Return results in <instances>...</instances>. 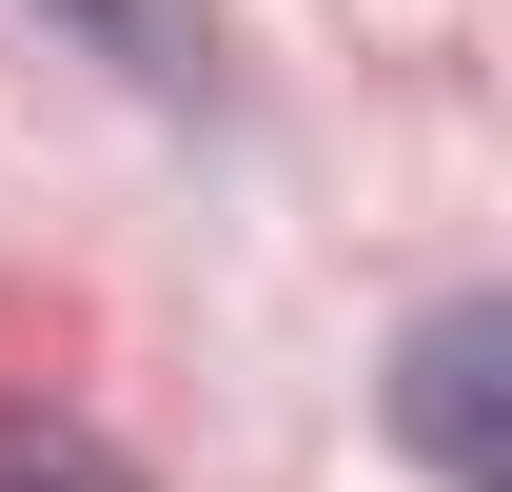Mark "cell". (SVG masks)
Segmentation results:
<instances>
[{"label": "cell", "instance_id": "1", "mask_svg": "<svg viewBox=\"0 0 512 492\" xmlns=\"http://www.w3.org/2000/svg\"><path fill=\"white\" fill-rule=\"evenodd\" d=\"M493 355H512L493 296H434L414 335H394V453H414L434 492H512V453H493Z\"/></svg>", "mask_w": 512, "mask_h": 492}, {"label": "cell", "instance_id": "2", "mask_svg": "<svg viewBox=\"0 0 512 492\" xmlns=\"http://www.w3.org/2000/svg\"><path fill=\"white\" fill-rule=\"evenodd\" d=\"M0 492H138V473H119L79 414H0Z\"/></svg>", "mask_w": 512, "mask_h": 492}, {"label": "cell", "instance_id": "3", "mask_svg": "<svg viewBox=\"0 0 512 492\" xmlns=\"http://www.w3.org/2000/svg\"><path fill=\"white\" fill-rule=\"evenodd\" d=\"M79 40H99V60L119 79H197V40H178V0H60Z\"/></svg>", "mask_w": 512, "mask_h": 492}]
</instances>
